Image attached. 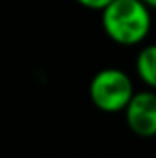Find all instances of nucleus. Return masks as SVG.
I'll list each match as a JSON object with an SVG mask.
<instances>
[{"instance_id":"nucleus-1","label":"nucleus","mask_w":156,"mask_h":158,"mask_svg":"<svg viewBox=\"0 0 156 158\" xmlns=\"http://www.w3.org/2000/svg\"><path fill=\"white\" fill-rule=\"evenodd\" d=\"M101 22L109 39L121 46L143 42L153 24L151 9L143 0H112L101 9Z\"/></svg>"},{"instance_id":"nucleus-2","label":"nucleus","mask_w":156,"mask_h":158,"mask_svg":"<svg viewBox=\"0 0 156 158\" xmlns=\"http://www.w3.org/2000/svg\"><path fill=\"white\" fill-rule=\"evenodd\" d=\"M92 103L109 114L123 112L134 96V83L130 76L119 68H103L90 81Z\"/></svg>"},{"instance_id":"nucleus-3","label":"nucleus","mask_w":156,"mask_h":158,"mask_svg":"<svg viewBox=\"0 0 156 158\" xmlns=\"http://www.w3.org/2000/svg\"><path fill=\"white\" fill-rule=\"evenodd\" d=\"M123 112L129 129L136 136L140 138L156 136V92L153 88L134 92Z\"/></svg>"},{"instance_id":"nucleus-4","label":"nucleus","mask_w":156,"mask_h":158,"mask_svg":"<svg viewBox=\"0 0 156 158\" xmlns=\"http://www.w3.org/2000/svg\"><path fill=\"white\" fill-rule=\"evenodd\" d=\"M136 74L149 88L156 90V44L140 50L136 57Z\"/></svg>"},{"instance_id":"nucleus-5","label":"nucleus","mask_w":156,"mask_h":158,"mask_svg":"<svg viewBox=\"0 0 156 158\" xmlns=\"http://www.w3.org/2000/svg\"><path fill=\"white\" fill-rule=\"evenodd\" d=\"M77 4H81L83 7H86V9H94V11H101V9H105L112 0H76Z\"/></svg>"},{"instance_id":"nucleus-6","label":"nucleus","mask_w":156,"mask_h":158,"mask_svg":"<svg viewBox=\"0 0 156 158\" xmlns=\"http://www.w3.org/2000/svg\"><path fill=\"white\" fill-rule=\"evenodd\" d=\"M143 4H145L149 9H156V0H143Z\"/></svg>"}]
</instances>
